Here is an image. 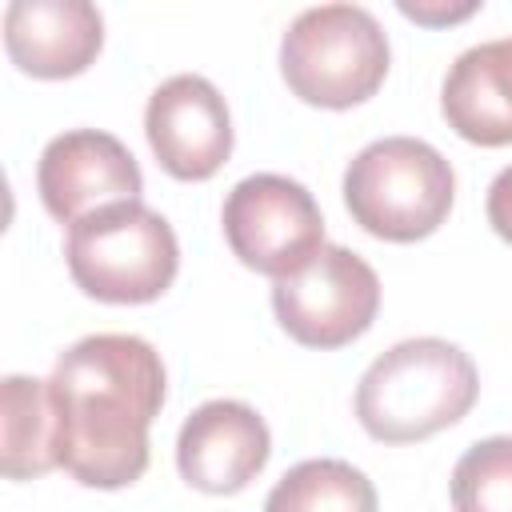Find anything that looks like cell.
I'll return each mask as SVG.
<instances>
[{"instance_id": "obj_16", "label": "cell", "mask_w": 512, "mask_h": 512, "mask_svg": "<svg viewBox=\"0 0 512 512\" xmlns=\"http://www.w3.org/2000/svg\"><path fill=\"white\" fill-rule=\"evenodd\" d=\"M484 212H488V224L492 232L512 244V164L496 172V180L488 184V200H484Z\"/></svg>"}, {"instance_id": "obj_2", "label": "cell", "mask_w": 512, "mask_h": 512, "mask_svg": "<svg viewBox=\"0 0 512 512\" xmlns=\"http://www.w3.org/2000/svg\"><path fill=\"white\" fill-rule=\"evenodd\" d=\"M476 396L480 372L460 344L412 336L364 368L356 384V420L380 444H416L464 420Z\"/></svg>"}, {"instance_id": "obj_6", "label": "cell", "mask_w": 512, "mask_h": 512, "mask_svg": "<svg viewBox=\"0 0 512 512\" xmlns=\"http://www.w3.org/2000/svg\"><path fill=\"white\" fill-rule=\"evenodd\" d=\"M232 256L272 280H288L324 248V212L316 196L280 172H256L232 184L220 208Z\"/></svg>"}, {"instance_id": "obj_11", "label": "cell", "mask_w": 512, "mask_h": 512, "mask_svg": "<svg viewBox=\"0 0 512 512\" xmlns=\"http://www.w3.org/2000/svg\"><path fill=\"white\" fill-rule=\"evenodd\" d=\"M104 48V16L88 0H12L4 8V52L36 80L88 72Z\"/></svg>"}, {"instance_id": "obj_12", "label": "cell", "mask_w": 512, "mask_h": 512, "mask_svg": "<svg viewBox=\"0 0 512 512\" xmlns=\"http://www.w3.org/2000/svg\"><path fill=\"white\" fill-rule=\"evenodd\" d=\"M448 128L480 148L512 144V36L460 52L440 84Z\"/></svg>"}, {"instance_id": "obj_9", "label": "cell", "mask_w": 512, "mask_h": 512, "mask_svg": "<svg viewBox=\"0 0 512 512\" xmlns=\"http://www.w3.org/2000/svg\"><path fill=\"white\" fill-rule=\"evenodd\" d=\"M144 136L176 180H212L232 156V116L220 88L196 72L168 76L144 108Z\"/></svg>"}, {"instance_id": "obj_14", "label": "cell", "mask_w": 512, "mask_h": 512, "mask_svg": "<svg viewBox=\"0 0 512 512\" xmlns=\"http://www.w3.org/2000/svg\"><path fill=\"white\" fill-rule=\"evenodd\" d=\"M376 488L372 480L336 456H320V460H300L296 468H288L268 500L264 512H376Z\"/></svg>"}, {"instance_id": "obj_3", "label": "cell", "mask_w": 512, "mask_h": 512, "mask_svg": "<svg viewBox=\"0 0 512 512\" xmlns=\"http://www.w3.org/2000/svg\"><path fill=\"white\" fill-rule=\"evenodd\" d=\"M456 200L452 164L416 136H384L364 144L344 168V204L352 220L388 244L432 236Z\"/></svg>"}, {"instance_id": "obj_13", "label": "cell", "mask_w": 512, "mask_h": 512, "mask_svg": "<svg viewBox=\"0 0 512 512\" xmlns=\"http://www.w3.org/2000/svg\"><path fill=\"white\" fill-rule=\"evenodd\" d=\"M60 468V416L52 384L40 376L0 380V472L8 480H32Z\"/></svg>"}, {"instance_id": "obj_7", "label": "cell", "mask_w": 512, "mask_h": 512, "mask_svg": "<svg viewBox=\"0 0 512 512\" xmlns=\"http://www.w3.org/2000/svg\"><path fill=\"white\" fill-rule=\"evenodd\" d=\"M280 328L304 348H344L364 336L380 312L376 268L344 244H324L308 268L272 284Z\"/></svg>"}, {"instance_id": "obj_1", "label": "cell", "mask_w": 512, "mask_h": 512, "mask_svg": "<svg viewBox=\"0 0 512 512\" xmlns=\"http://www.w3.org/2000/svg\"><path fill=\"white\" fill-rule=\"evenodd\" d=\"M48 384L60 416V468L84 488L136 484L168 388L160 352L132 332H92L60 352Z\"/></svg>"}, {"instance_id": "obj_10", "label": "cell", "mask_w": 512, "mask_h": 512, "mask_svg": "<svg viewBox=\"0 0 512 512\" xmlns=\"http://www.w3.org/2000/svg\"><path fill=\"white\" fill-rule=\"evenodd\" d=\"M272 456V432L264 416L244 400H208L192 408L176 436L180 476L208 496L244 492Z\"/></svg>"}, {"instance_id": "obj_15", "label": "cell", "mask_w": 512, "mask_h": 512, "mask_svg": "<svg viewBox=\"0 0 512 512\" xmlns=\"http://www.w3.org/2000/svg\"><path fill=\"white\" fill-rule=\"evenodd\" d=\"M456 512H512V436L476 440L452 468Z\"/></svg>"}, {"instance_id": "obj_5", "label": "cell", "mask_w": 512, "mask_h": 512, "mask_svg": "<svg viewBox=\"0 0 512 512\" xmlns=\"http://www.w3.org/2000/svg\"><path fill=\"white\" fill-rule=\"evenodd\" d=\"M68 276L100 304H152L180 272L172 224L140 200L100 208L68 228Z\"/></svg>"}, {"instance_id": "obj_4", "label": "cell", "mask_w": 512, "mask_h": 512, "mask_svg": "<svg viewBox=\"0 0 512 512\" xmlns=\"http://www.w3.org/2000/svg\"><path fill=\"white\" fill-rule=\"evenodd\" d=\"M392 64L380 20L360 4L304 8L280 40V76L312 108H352L376 96Z\"/></svg>"}, {"instance_id": "obj_8", "label": "cell", "mask_w": 512, "mask_h": 512, "mask_svg": "<svg viewBox=\"0 0 512 512\" xmlns=\"http://www.w3.org/2000/svg\"><path fill=\"white\" fill-rule=\"evenodd\" d=\"M36 192L52 220L80 224L84 216L140 200L144 176L136 156L100 128H72L44 144L36 164Z\"/></svg>"}, {"instance_id": "obj_17", "label": "cell", "mask_w": 512, "mask_h": 512, "mask_svg": "<svg viewBox=\"0 0 512 512\" xmlns=\"http://www.w3.org/2000/svg\"><path fill=\"white\" fill-rule=\"evenodd\" d=\"M480 4H460V8H428V4H400V12L416 24H452V20H464L472 16Z\"/></svg>"}]
</instances>
